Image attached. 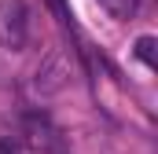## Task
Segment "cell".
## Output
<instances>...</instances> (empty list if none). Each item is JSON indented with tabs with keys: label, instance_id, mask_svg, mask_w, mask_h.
I'll use <instances>...</instances> for the list:
<instances>
[{
	"label": "cell",
	"instance_id": "obj_1",
	"mask_svg": "<svg viewBox=\"0 0 158 154\" xmlns=\"http://www.w3.org/2000/svg\"><path fill=\"white\" fill-rule=\"evenodd\" d=\"M30 40V4L26 0H0V48L22 51Z\"/></svg>",
	"mask_w": 158,
	"mask_h": 154
},
{
	"label": "cell",
	"instance_id": "obj_2",
	"mask_svg": "<svg viewBox=\"0 0 158 154\" xmlns=\"http://www.w3.org/2000/svg\"><path fill=\"white\" fill-rule=\"evenodd\" d=\"M66 77H70V66L63 63V51H52L44 63H40L37 70V92H44V95H52V92H59L63 84H66Z\"/></svg>",
	"mask_w": 158,
	"mask_h": 154
},
{
	"label": "cell",
	"instance_id": "obj_3",
	"mask_svg": "<svg viewBox=\"0 0 158 154\" xmlns=\"http://www.w3.org/2000/svg\"><path fill=\"white\" fill-rule=\"evenodd\" d=\"M132 55L147 66V70H155L158 66V40L151 37V33H143V37H136V44H132Z\"/></svg>",
	"mask_w": 158,
	"mask_h": 154
},
{
	"label": "cell",
	"instance_id": "obj_4",
	"mask_svg": "<svg viewBox=\"0 0 158 154\" xmlns=\"http://www.w3.org/2000/svg\"><path fill=\"white\" fill-rule=\"evenodd\" d=\"M114 18H132L136 15V7H140V0H99Z\"/></svg>",
	"mask_w": 158,
	"mask_h": 154
},
{
	"label": "cell",
	"instance_id": "obj_5",
	"mask_svg": "<svg viewBox=\"0 0 158 154\" xmlns=\"http://www.w3.org/2000/svg\"><path fill=\"white\" fill-rule=\"evenodd\" d=\"M0 154H22V147H19L11 136H0Z\"/></svg>",
	"mask_w": 158,
	"mask_h": 154
}]
</instances>
